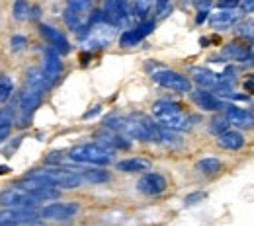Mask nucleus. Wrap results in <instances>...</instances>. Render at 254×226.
Returning a JSON list of instances; mask_svg holds the SVG:
<instances>
[{"instance_id": "f257e3e1", "label": "nucleus", "mask_w": 254, "mask_h": 226, "mask_svg": "<svg viewBox=\"0 0 254 226\" xmlns=\"http://www.w3.org/2000/svg\"><path fill=\"white\" fill-rule=\"evenodd\" d=\"M90 16H92V2L88 0H72L66 4L63 14V20L66 28L76 32L80 37L88 33L90 28Z\"/></svg>"}, {"instance_id": "4468645a", "label": "nucleus", "mask_w": 254, "mask_h": 226, "mask_svg": "<svg viewBox=\"0 0 254 226\" xmlns=\"http://www.w3.org/2000/svg\"><path fill=\"white\" fill-rule=\"evenodd\" d=\"M96 144H100V146H104V148H108V150H112V148H120V150H127V148H131V142L127 140L124 135H120V133H114V131H98L96 133Z\"/></svg>"}, {"instance_id": "1a4fd4ad", "label": "nucleus", "mask_w": 254, "mask_h": 226, "mask_svg": "<svg viewBox=\"0 0 254 226\" xmlns=\"http://www.w3.org/2000/svg\"><path fill=\"white\" fill-rule=\"evenodd\" d=\"M61 70H63V63H61V57L55 49H45V59H43V66H41V74L43 78L53 84L59 76H61Z\"/></svg>"}, {"instance_id": "b1692460", "label": "nucleus", "mask_w": 254, "mask_h": 226, "mask_svg": "<svg viewBox=\"0 0 254 226\" xmlns=\"http://www.w3.org/2000/svg\"><path fill=\"white\" fill-rule=\"evenodd\" d=\"M14 18H16L18 22L30 20V18H32V6H30L28 2H24V0H18V2L14 4Z\"/></svg>"}, {"instance_id": "0eeeda50", "label": "nucleus", "mask_w": 254, "mask_h": 226, "mask_svg": "<svg viewBox=\"0 0 254 226\" xmlns=\"http://www.w3.org/2000/svg\"><path fill=\"white\" fill-rule=\"evenodd\" d=\"M78 213L76 203H51L41 209V217L47 221H68Z\"/></svg>"}, {"instance_id": "c85d7f7f", "label": "nucleus", "mask_w": 254, "mask_h": 226, "mask_svg": "<svg viewBox=\"0 0 254 226\" xmlns=\"http://www.w3.org/2000/svg\"><path fill=\"white\" fill-rule=\"evenodd\" d=\"M203 199H205V193H203V191H195V193L186 195L184 205H186V207H191V205H195V203H199V201H203Z\"/></svg>"}, {"instance_id": "58836bf2", "label": "nucleus", "mask_w": 254, "mask_h": 226, "mask_svg": "<svg viewBox=\"0 0 254 226\" xmlns=\"http://www.w3.org/2000/svg\"><path fill=\"white\" fill-rule=\"evenodd\" d=\"M249 115L253 117V121H254V107H251V109H249Z\"/></svg>"}, {"instance_id": "f8f14e48", "label": "nucleus", "mask_w": 254, "mask_h": 226, "mask_svg": "<svg viewBox=\"0 0 254 226\" xmlns=\"http://www.w3.org/2000/svg\"><path fill=\"white\" fill-rule=\"evenodd\" d=\"M39 33L49 41L51 49H55L59 55H64L70 51V45L66 41V37L63 35V32H59L57 28L53 26H47V24H39Z\"/></svg>"}, {"instance_id": "473e14b6", "label": "nucleus", "mask_w": 254, "mask_h": 226, "mask_svg": "<svg viewBox=\"0 0 254 226\" xmlns=\"http://www.w3.org/2000/svg\"><path fill=\"white\" fill-rule=\"evenodd\" d=\"M100 111H102V105H94V107H92V109H90L88 113H84L82 117H84V119H90V117H94V115H98Z\"/></svg>"}, {"instance_id": "9b49d317", "label": "nucleus", "mask_w": 254, "mask_h": 226, "mask_svg": "<svg viewBox=\"0 0 254 226\" xmlns=\"http://www.w3.org/2000/svg\"><path fill=\"white\" fill-rule=\"evenodd\" d=\"M190 97H191V101H193L199 109H203V111H221V109L227 107L223 99H219L215 94H211V92H207V90H193L190 94Z\"/></svg>"}, {"instance_id": "412c9836", "label": "nucleus", "mask_w": 254, "mask_h": 226, "mask_svg": "<svg viewBox=\"0 0 254 226\" xmlns=\"http://www.w3.org/2000/svg\"><path fill=\"white\" fill-rule=\"evenodd\" d=\"M195 170L201 172L203 176H215L219 170H221V160L215 158V156H207V158H201V160L195 162Z\"/></svg>"}, {"instance_id": "39448f33", "label": "nucleus", "mask_w": 254, "mask_h": 226, "mask_svg": "<svg viewBox=\"0 0 254 226\" xmlns=\"http://www.w3.org/2000/svg\"><path fill=\"white\" fill-rule=\"evenodd\" d=\"M41 101V94H35L30 90H24L22 96H20V103H18V109H20V119H18V127H30L33 117V111L35 107L39 105Z\"/></svg>"}, {"instance_id": "f704fd0d", "label": "nucleus", "mask_w": 254, "mask_h": 226, "mask_svg": "<svg viewBox=\"0 0 254 226\" xmlns=\"http://www.w3.org/2000/svg\"><path fill=\"white\" fill-rule=\"evenodd\" d=\"M207 16H209V12H207V10H201V12H197V18H195V24H203V22L207 20Z\"/></svg>"}, {"instance_id": "f3484780", "label": "nucleus", "mask_w": 254, "mask_h": 226, "mask_svg": "<svg viewBox=\"0 0 254 226\" xmlns=\"http://www.w3.org/2000/svg\"><path fill=\"white\" fill-rule=\"evenodd\" d=\"M217 144L225 150H241L245 146V136L239 131L229 129L227 133H223L221 136H217Z\"/></svg>"}, {"instance_id": "a878e982", "label": "nucleus", "mask_w": 254, "mask_h": 226, "mask_svg": "<svg viewBox=\"0 0 254 226\" xmlns=\"http://www.w3.org/2000/svg\"><path fill=\"white\" fill-rule=\"evenodd\" d=\"M229 129H231V125L227 123L225 117H213V119L209 121V133L215 135V136H221L223 133H227Z\"/></svg>"}, {"instance_id": "bb28decb", "label": "nucleus", "mask_w": 254, "mask_h": 226, "mask_svg": "<svg viewBox=\"0 0 254 226\" xmlns=\"http://www.w3.org/2000/svg\"><path fill=\"white\" fill-rule=\"evenodd\" d=\"M237 33L245 39H254V20H249V22H243L239 28H237Z\"/></svg>"}, {"instance_id": "20e7f679", "label": "nucleus", "mask_w": 254, "mask_h": 226, "mask_svg": "<svg viewBox=\"0 0 254 226\" xmlns=\"http://www.w3.org/2000/svg\"><path fill=\"white\" fill-rule=\"evenodd\" d=\"M104 18H106V24H110L112 28H120V26H126L127 22L131 20V14H129V4L126 2H108L104 6Z\"/></svg>"}, {"instance_id": "c9c22d12", "label": "nucleus", "mask_w": 254, "mask_h": 226, "mask_svg": "<svg viewBox=\"0 0 254 226\" xmlns=\"http://www.w3.org/2000/svg\"><path fill=\"white\" fill-rule=\"evenodd\" d=\"M245 12H254V2H243V4H239Z\"/></svg>"}, {"instance_id": "4be33fe9", "label": "nucleus", "mask_w": 254, "mask_h": 226, "mask_svg": "<svg viewBox=\"0 0 254 226\" xmlns=\"http://www.w3.org/2000/svg\"><path fill=\"white\" fill-rule=\"evenodd\" d=\"M155 8V4L153 2H145V0H139V2H133V4H129V14H131V18H137V20H143V22H147L145 18L151 14V10Z\"/></svg>"}, {"instance_id": "393cba45", "label": "nucleus", "mask_w": 254, "mask_h": 226, "mask_svg": "<svg viewBox=\"0 0 254 226\" xmlns=\"http://www.w3.org/2000/svg\"><path fill=\"white\" fill-rule=\"evenodd\" d=\"M14 90V80L8 74H0V103L6 101Z\"/></svg>"}, {"instance_id": "72a5a7b5", "label": "nucleus", "mask_w": 254, "mask_h": 226, "mask_svg": "<svg viewBox=\"0 0 254 226\" xmlns=\"http://www.w3.org/2000/svg\"><path fill=\"white\" fill-rule=\"evenodd\" d=\"M10 131H12V125H6V127H0V142L8 138V135H10Z\"/></svg>"}, {"instance_id": "e433bc0d", "label": "nucleus", "mask_w": 254, "mask_h": 226, "mask_svg": "<svg viewBox=\"0 0 254 226\" xmlns=\"http://www.w3.org/2000/svg\"><path fill=\"white\" fill-rule=\"evenodd\" d=\"M8 172H12L10 166H0V176H4V174H8Z\"/></svg>"}, {"instance_id": "f03ea898", "label": "nucleus", "mask_w": 254, "mask_h": 226, "mask_svg": "<svg viewBox=\"0 0 254 226\" xmlns=\"http://www.w3.org/2000/svg\"><path fill=\"white\" fill-rule=\"evenodd\" d=\"M68 158L76 164H94V166H106L114 160L112 150L96 144V142H88V144H78L74 148H70Z\"/></svg>"}, {"instance_id": "dca6fc26", "label": "nucleus", "mask_w": 254, "mask_h": 226, "mask_svg": "<svg viewBox=\"0 0 254 226\" xmlns=\"http://www.w3.org/2000/svg\"><path fill=\"white\" fill-rule=\"evenodd\" d=\"M241 20V14L235 10H217L215 14H209V24L215 30H227L235 26Z\"/></svg>"}, {"instance_id": "2f4dec72", "label": "nucleus", "mask_w": 254, "mask_h": 226, "mask_svg": "<svg viewBox=\"0 0 254 226\" xmlns=\"http://www.w3.org/2000/svg\"><path fill=\"white\" fill-rule=\"evenodd\" d=\"M245 90L249 92V96L254 94V76H247V80H245Z\"/></svg>"}, {"instance_id": "cd10ccee", "label": "nucleus", "mask_w": 254, "mask_h": 226, "mask_svg": "<svg viewBox=\"0 0 254 226\" xmlns=\"http://www.w3.org/2000/svg\"><path fill=\"white\" fill-rule=\"evenodd\" d=\"M26 45H28V39H26L24 35H12V39H10V47H12V51H14V53L24 51V49H26Z\"/></svg>"}, {"instance_id": "a211bd4d", "label": "nucleus", "mask_w": 254, "mask_h": 226, "mask_svg": "<svg viewBox=\"0 0 254 226\" xmlns=\"http://www.w3.org/2000/svg\"><path fill=\"white\" fill-rule=\"evenodd\" d=\"M151 168V162L145 158H127V160L118 162V170L127 172V174H135V172H147Z\"/></svg>"}, {"instance_id": "5701e85b", "label": "nucleus", "mask_w": 254, "mask_h": 226, "mask_svg": "<svg viewBox=\"0 0 254 226\" xmlns=\"http://www.w3.org/2000/svg\"><path fill=\"white\" fill-rule=\"evenodd\" d=\"M82 181H88V183H104L110 180V174L106 170H78Z\"/></svg>"}, {"instance_id": "ddd939ff", "label": "nucleus", "mask_w": 254, "mask_h": 226, "mask_svg": "<svg viewBox=\"0 0 254 226\" xmlns=\"http://www.w3.org/2000/svg\"><path fill=\"white\" fill-rule=\"evenodd\" d=\"M153 30H155V22H153V20L141 22L137 28H133V30H129V32L122 33V37H120V45H122V47H133V45H137L139 41H143Z\"/></svg>"}, {"instance_id": "6e6552de", "label": "nucleus", "mask_w": 254, "mask_h": 226, "mask_svg": "<svg viewBox=\"0 0 254 226\" xmlns=\"http://www.w3.org/2000/svg\"><path fill=\"white\" fill-rule=\"evenodd\" d=\"M137 189L143 195L155 197V195H160L166 191V180H164V176H160V174L149 172V174H145V176L137 181Z\"/></svg>"}, {"instance_id": "423d86ee", "label": "nucleus", "mask_w": 254, "mask_h": 226, "mask_svg": "<svg viewBox=\"0 0 254 226\" xmlns=\"http://www.w3.org/2000/svg\"><path fill=\"white\" fill-rule=\"evenodd\" d=\"M33 201L32 195L26 193V191H22L20 187H10V189H6V191H2L0 193V205L4 207V209H22V207H32Z\"/></svg>"}, {"instance_id": "c756f323", "label": "nucleus", "mask_w": 254, "mask_h": 226, "mask_svg": "<svg viewBox=\"0 0 254 226\" xmlns=\"http://www.w3.org/2000/svg\"><path fill=\"white\" fill-rule=\"evenodd\" d=\"M20 142H22V136H18V138H14V140H12V144L4 148V154H6V156H12V154H14V150H16L18 146H20Z\"/></svg>"}, {"instance_id": "7c9ffc66", "label": "nucleus", "mask_w": 254, "mask_h": 226, "mask_svg": "<svg viewBox=\"0 0 254 226\" xmlns=\"http://www.w3.org/2000/svg\"><path fill=\"white\" fill-rule=\"evenodd\" d=\"M61 160H63V154L61 152H51L47 156V164H59Z\"/></svg>"}, {"instance_id": "7ed1b4c3", "label": "nucleus", "mask_w": 254, "mask_h": 226, "mask_svg": "<svg viewBox=\"0 0 254 226\" xmlns=\"http://www.w3.org/2000/svg\"><path fill=\"white\" fill-rule=\"evenodd\" d=\"M153 80L168 88V90H174V92H180V94H188L191 92V82L190 78H186L184 74L176 72V70H170V68H159L153 72Z\"/></svg>"}, {"instance_id": "9d476101", "label": "nucleus", "mask_w": 254, "mask_h": 226, "mask_svg": "<svg viewBox=\"0 0 254 226\" xmlns=\"http://www.w3.org/2000/svg\"><path fill=\"white\" fill-rule=\"evenodd\" d=\"M191 78H193L201 88H217V90H223V88L227 86V82L223 80L221 74H215L213 70L201 68V66L191 68Z\"/></svg>"}, {"instance_id": "2eb2a0df", "label": "nucleus", "mask_w": 254, "mask_h": 226, "mask_svg": "<svg viewBox=\"0 0 254 226\" xmlns=\"http://www.w3.org/2000/svg\"><path fill=\"white\" fill-rule=\"evenodd\" d=\"M225 119H227L229 125L239 127V129H251V127H254V121L253 117L249 115V111L241 109L237 105H227L225 107Z\"/></svg>"}, {"instance_id": "4c0bfd02", "label": "nucleus", "mask_w": 254, "mask_h": 226, "mask_svg": "<svg viewBox=\"0 0 254 226\" xmlns=\"http://www.w3.org/2000/svg\"><path fill=\"white\" fill-rule=\"evenodd\" d=\"M249 63H251V65H254V47L251 49V55H249Z\"/></svg>"}, {"instance_id": "6ab92c4d", "label": "nucleus", "mask_w": 254, "mask_h": 226, "mask_svg": "<svg viewBox=\"0 0 254 226\" xmlns=\"http://www.w3.org/2000/svg\"><path fill=\"white\" fill-rule=\"evenodd\" d=\"M176 111H182V105L176 103V101H170V99H159L155 105H153V115L160 119V117H166L170 113H176Z\"/></svg>"}, {"instance_id": "aec40b11", "label": "nucleus", "mask_w": 254, "mask_h": 226, "mask_svg": "<svg viewBox=\"0 0 254 226\" xmlns=\"http://www.w3.org/2000/svg\"><path fill=\"white\" fill-rule=\"evenodd\" d=\"M223 55L227 59H233V61H249V55H251V49L241 45V43H229L225 49H223Z\"/></svg>"}]
</instances>
